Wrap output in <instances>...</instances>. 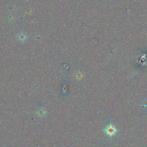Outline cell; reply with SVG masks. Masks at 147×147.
<instances>
[{"label": "cell", "mask_w": 147, "mask_h": 147, "mask_svg": "<svg viewBox=\"0 0 147 147\" xmlns=\"http://www.w3.org/2000/svg\"><path fill=\"white\" fill-rule=\"evenodd\" d=\"M104 130L107 135L110 136V137L114 136L118 131L116 126H114V125L112 124L108 125L104 129Z\"/></svg>", "instance_id": "obj_1"}, {"label": "cell", "mask_w": 147, "mask_h": 147, "mask_svg": "<svg viewBox=\"0 0 147 147\" xmlns=\"http://www.w3.org/2000/svg\"><path fill=\"white\" fill-rule=\"evenodd\" d=\"M19 40H20L22 41V39H23V40H25L26 39V35L25 34H22V33H21V35H19Z\"/></svg>", "instance_id": "obj_2"}]
</instances>
